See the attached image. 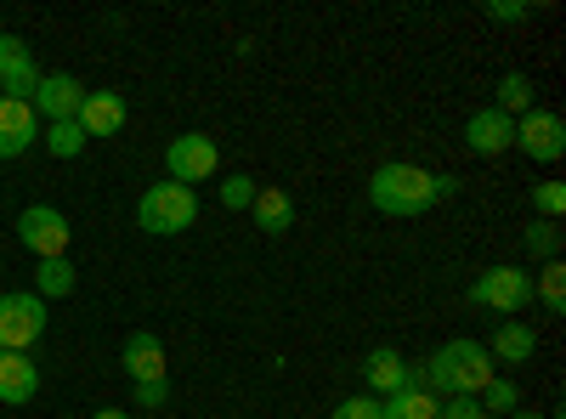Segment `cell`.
<instances>
[{
	"label": "cell",
	"instance_id": "1",
	"mask_svg": "<svg viewBox=\"0 0 566 419\" xmlns=\"http://www.w3.org/2000/svg\"><path fill=\"white\" fill-rule=\"evenodd\" d=\"M424 391H442V397H482L488 380H499V363L488 357L482 341H448L431 352V363L413 368Z\"/></svg>",
	"mask_w": 566,
	"mask_h": 419
},
{
	"label": "cell",
	"instance_id": "2",
	"mask_svg": "<svg viewBox=\"0 0 566 419\" xmlns=\"http://www.w3.org/2000/svg\"><path fill=\"white\" fill-rule=\"evenodd\" d=\"M368 205L380 210V216H424L437 205V170H424V165H408V159H391L368 176Z\"/></svg>",
	"mask_w": 566,
	"mask_h": 419
},
{
	"label": "cell",
	"instance_id": "3",
	"mask_svg": "<svg viewBox=\"0 0 566 419\" xmlns=\"http://www.w3.org/2000/svg\"><path fill=\"white\" fill-rule=\"evenodd\" d=\"M193 221H199V193L170 181V176L154 181V188L136 199V227L154 232V239H176V232H187Z\"/></svg>",
	"mask_w": 566,
	"mask_h": 419
},
{
	"label": "cell",
	"instance_id": "4",
	"mask_svg": "<svg viewBox=\"0 0 566 419\" xmlns=\"http://www.w3.org/2000/svg\"><path fill=\"white\" fill-rule=\"evenodd\" d=\"M470 306H493L504 317H522L533 306V272L527 266H488L470 284Z\"/></svg>",
	"mask_w": 566,
	"mask_h": 419
},
{
	"label": "cell",
	"instance_id": "5",
	"mask_svg": "<svg viewBox=\"0 0 566 419\" xmlns=\"http://www.w3.org/2000/svg\"><path fill=\"white\" fill-rule=\"evenodd\" d=\"M18 244H23L34 261H57V255H69V244H74V227H69V216H63L57 205H29V210L18 216Z\"/></svg>",
	"mask_w": 566,
	"mask_h": 419
},
{
	"label": "cell",
	"instance_id": "6",
	"mask_svg": "<svg viewBox=\"0 0 566 419\" xmlns=\"http://www.w3.org/2000/svg\"><path fill=\"white\" fill-rule=\"evenodd\" d=\"M45 335V301L34 290L0 295V352H29Z\"/></svg>",
	"mask_w": 566,
	"mask_h": 419
},
{
	"label": "cell",
	"instance_id": "7",
	"mask_svg": "<svg viewBox=\"0 0 566 419\" xmlns=\"http://www.w3.org/2000/svg\"><path fill=\"white\" fill-rule=\"evenodd\" d=\"M165 165H170V181L193 188V181H210V176H216L221 148H216V136H205V130H181V136H170Z\"/></svg>",
	"mask_w": 566,
	"mask_h": 419
},
{
	"label": "cell",
	"instance_id": "8",
	"mask_svg": "<svg viewBox=\"0 0 566 419\" xmlns=\"http://www.w3.org/2000/svg\"><path fill=\"white\" fill-rule=\"evenodd\" d=\"M515 148H522L533 165H555L566 154V119L555 108H533L515 119Z\"/></svg>",
	"mask_w": 566,
	"mask_h": 419
},
{
	"label": "cell",
	"instance_id": "9",
	"mask_svg": "<svg viewBox=\"0 0 566 419\" xmlns=\"http://www.w3.org/2000/svg\"><path fill=\"white\" fill-rule=\"evenodd\" d=\"M363 375H368V397H397V391H408V386H419V375L408 368V357L397 352V346H374L368 357H363Z\"/></svg>",
	"mask_w": 566,
	"mask_h": 419
},
{
	"label": "cell",
	"instance_id": "10",
	"mask_svg": "<svg viewBox=\"0 0 566 419\" xmlns=\"http://www.w3.org/2000/svg\"><path fill=\"white\" fill-rule=\"evenodd\" d=\"M464 148L470 154H482V159H499L515 148V119L499 114V108H476L464 119Z\"/></svg>",
	"mask_w": 566,
	"mask_h": 419
},
{
	"label": "cell",
	"instance_id": "11",
	"mask_svg": "<svg viewBox=\"0 0 566 419\" xmlns=\"http://www.w3.org/2000/svg\"><path fill=\"white\" fill-rule=\"evenodd\" d=\"M0 85H7L12 103H34L40 69H34V52H29L18 34H0Z\"/></svg>",
	"mask_w": 566,
	"mask_h": 419
},
{
	"label": "cell",
	"instance_id": "12",
	"mask_svg": "<svg viewBox=\"0 0 566 419\" xmlns=\"http://www.w3.org/2000/svg\"><path fill=\"white\" fill-rule=\"evenodd\" d=\"M80 103H85V85L74 74H40L34 85V114L45 125H57V119H80Z\"/></svg>",
	"mask_w": 566,
	"mask_h": 419
},
{
	"label": "cell",
	"instance_id": "13",
	"mask_svg": "<svg viewBox=\"0 0 566 419\" xmlns=\"http://www.w3.org/2000/svg\"><path fill=\"white\" fill-rule=\"evenodd\" d=\"M125 375H130L136 386L170 380V357H165V341H159V335H148V329L125 335Z\"/></svg>",
	"mask_w": 566,
	"mask_h": 419
},
{
	"label": "cell",
	"instance_id": "14",
	"mask_svg": "<svg viewBox=\"0 0 566 419\" xmlns=\"http://www.w3.org/2000/svg\"><path fill=\"white\" fill-rule=\"evenodd\" d=\"M34 136H40V114H34V103L0 97V159L29 154V148H34Z\"/></svg>",
	"mask_w": 566,
	"mask_h": 419
},
{
	"label": "cell",
	"instance_id": "15",
	"mask_svg": "<svg viewBox=\"0 0 566 419\" xmlns=\"http://www.w3.org/2000/svg\"><path fill=\"white\" fill-rule=\"evenodd\" d=\"M34 391H40L34 357H29V352H0V402L23 408V402H34Z\"/></svg>",
	"mask_w": 566,
	"mask_h": 419
},
{
	"label": "cell",
	"instance_id": "16",
	"mask_svg": "<svg viewBox=\"0 0 566 419\" xmlns=\"http://www.w3.org/2000/svg\"><path fill=\"white\" fill-rule=\"evenodd\" d=\"M80 130H85V136H114V130H125V97H119V91H85Z\"/></svg>",
	"mask_w": 566,
	"mask_h": 419
},
{
	"label": "cell",
	"instance_id": "17",
	"mask_svg": "<svg viewBox=\"0 0 566 419\" xmlns=\"http://www.w3.org/2000/svg\"><path fill=\"white\" fill-rule=\"evenodd\" d=\"M533 352H538V329L527 317H504L493 329V346H488L493 363H533Z\"/></svg>",
	"mask_w": 566,
	"mask_h": 419
},
{
	"label": "cell",
	"instance_id": "18",
	"mask_svg": "<svg viewBox=\"0 0 566 419\" xmlns=\"http://www.w3.org/2000/svg\"><path fill=\"white\" fill-rule=\"evenodd\" d=\"M255 227L266 232V239H283V232L295 227V199L283 193V188H255V205H250Z\"/></svg>",
	"mask_w": 566,
	"mask_h": 419
},
{
	"label": "cell",
	"instance_id": "19",
	"mask_svg": "<svg viewBox=\"0 0 566 419\" xmlns=\"http://www.w3.org/2000/svg\"><path fill=\"white\" fill-rule=\"evenodd\" d=\"M533 74H522V69H510V74H499V91H493V108L499 114H510V119H522V114H533L538 103H533Z\"/></svg>",
	"mask_w": 566,
	"mask_h": 419
},
{
	"label": "cell",
	"instance_id": "20",
	"mask_svg": "<svg viewBox=\"0 0 566 419\" xmlns=\"http://www.w3.org/2000/svg\"><path fill=\"white\" fill-rule=\"evenodd\" d=\"M380 419H442V397L424 386H408V391L380 402Z\"/></svg>",
	"mask_w": 566,
	"mask_h": 419
},
{
	"label": "cell",
	"instance_id": "21",
	"mask_svg": "<svg viewBox=\"0 0 566 419\" xmlns=\"http://www.w3.org/2000/svg\"><path fill=\"white\" fill-rule=\"evenodd\" d=\"M74 284H80V277H74V261H69V255L34 266V295H40V301H63V295H74Z\"/></svg>",
	"mask_w": 566,
	"mask_h": 419
},
{
	"label": "cell",
	"instance_id": "22",
	"mask_svg": "<svg viewBox=\"0 0 566 419\" xmlns=\"http://www.w3.org/2000/svg\"><path fill=\"white\" fill-rule=\"evenodd\" d=\"M40 143H45V154H52V159H74L85 148V130H80V119H57V125L40 130Z\"/></svg>",
	"mask_w": 566,
	"mask_h": 419
},
{
	"label": "cell",
	"instance_id": "23",
	"mask_svg": "<svg viewBox=\"0 0 566 419\" xmlns=\"http://www.w3.org/2000/svg\"><path fill=\"white\" fill-rule=\"evenodd\" d=\"M522 244H527L533 261H555V255H560V221H533V227L522 232Z\"/></svg>",
	"mask_w": 566,
	"mask_h": 419
},
{
	"label": "cell",
	"instance_id": "24",
	"mask_svg": "<svg viewBox=\"0 0 566 419\" xmlns=\"http://www.w3.org/2000/svg\"><path fill=\"white\" fill-rule=\"evenodd\" d=\"M538 301H544L549 317L566 312V266H560V261H549V266L538 272Z\"/></svg>",
	"mask_w": 566,
	"mask_h": 419
},
{
	"label": "cell",
	"instance_id": "25",
	"mask_svg": "<svg viewBox=\"0 0 566 419\" xmlns=\"http://www.w3.org/2000/svg\"><path fill=\"white\" fill-rule=\"evenodd\" d=\"M476 402H482V413H515V402H522V391H515L510 380H488Z\"/></svg>",
	"mask_w": 566,
	"mask_h": 419
},
{
	"label": "cell",
	"instance_id": "26",
	"mask_svg": "<svg viewBox=\"0 0 566 419\" xmlns=\"http://www.w3.org/2000/svg\"><path fill=\"white\" fill-rule=\"evenodd\" d=\"M255 205V176H227L221 181V210H250Z\"/></svg>",
	"mask_w": 566,
	"mask_h": 419
},
{
	"label": "cell",
	"instance_id": "27",
	"mask_svg": "<svg viewBox=\"0 0 566 419\" xmlns=\"http://www.w3.org/2000/svg\"><path fill=\"white\" fill-rule=\"evenodd\" d=\"M533 205H538V216H544V221H560V216H566V188H560V181H538Z\"/></svg>",
	"mask_w": 566,
	"mask_h": 419
},
{
	"label": "cell",
	"instance_id": "28",
	"mask_svg": "<svg viewBox=\"0 0 566 419\" xmlns=\"http://www.w3.org/2000/svg\"><path fill=\"white\" fill-rule=\"evenodd\" d=\"M328 419H380V397H346Z\"/></svg>",
	"mask_w": 566,
	"mask_h": 419
},
{
	"label": "cell",
	"instance_id": "29",
	"mask_svg": "<svg viewBox=\"0 0 566 419\" xmlns=\"http://www.w3.org/2000/svg\"><path fill=\"white\" fill-rule=\"evenodd\" d=\"M493 23H522V18H533V7H522V0H488L482 7Z\"/></svg>",
	"mask_w": 566,
	"mask_h": 419
},
{
	"label": "cell",
	"instance_id": "30",
	"mask_svg": "<svg viewBox=\"0 0 566 419\" xmlns=\"http://www.w3.org/2000/svg\"><path fill=\"white\" fill-rule=\"evenodd\" d=\"M442 419H488V413H482L476 397H448V402H442Z\"/></svg>",
	"mask_w": 566,
	"mask_h": 419
},
{
	"label": "cell",
	"instance_id": "31",
	"mask_svg": "<svg viewBox=\"0 0 566 419\" xmlns=\"http://www.w3.org/2000/svg\"><path fill=\"white\" fill-rule=\"evenodd\" d=\"M170 402V380H154V386H136V408H165Z\"/></svg>",
	"mask_w": 566,
	"mask_h": 419
},
{
	"label": "cell",
	"instance_id": "32",
	"mask_svg": "<svg viewBox=\"0 0 566 419\" xmlns=\"http://www.w3.org/2000/svg\"><path fill=\"white\" fill-rule=\"evenodd\" d=\"M459 193V176H448V170H437V199H453Z\"/></svg>",
	"mask_w": 566,
	"mask_h": 419
},
{
	"label": "cell",
	"instance_id": "33",
	"mask_svg": "<svg viewBox=\"0 0 566 419\" xmlns=\"http://www.w3.org/2000/svg\"><path fill=\"white\" fill-rule=\"evenodd\" d=\"M91 419H130V408H97Z\"/></svg>",
	"mask_w": 566,
	"mask_h": 419
},
{
	"label": "cell",
	"instance_id": "34",
	"mask_svg": "<svg viewBox=\"0 0 566 419\" xmlns=\"http://www.w3.org/2000/svg\"><path fill=\"white\" fill-rule=\"evenodd\" d=\"M510 419H555V413H527V408H515Z\"/></svg>",
	"mask_w": 566,
	"mask_h": 419
},
{
	"label": "cell",
	"instance_id": "35",
	"mask_svg": "<svg viewBox=\"0 0 566 419\" xmlns=\"http://www.w3.org/2000/svg\"><path fill=\"white\" fill-rule=\"evenodd\" d=\"M0 97H7V85H0Z\"/></svg>",
	"mask_w": 566,
	"mask_h": 419
}]
</instances>
